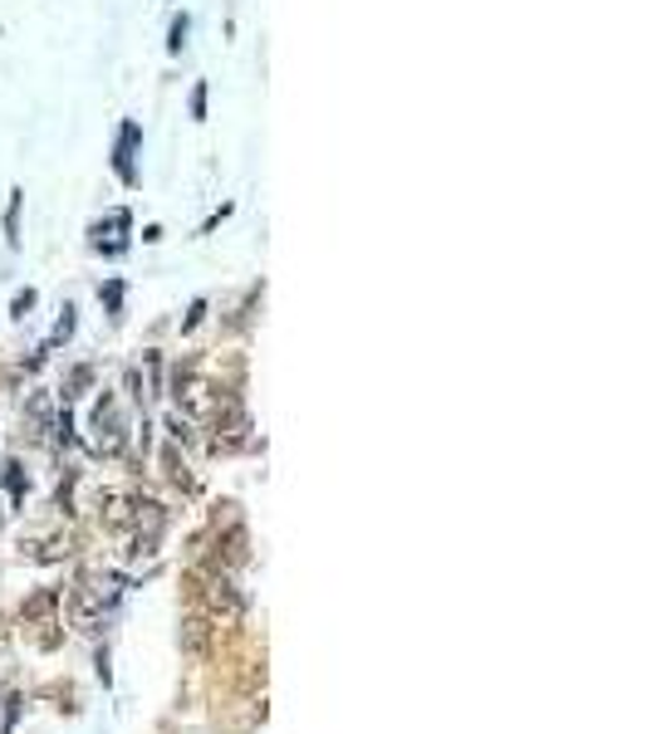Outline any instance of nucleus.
<instances>
[{
	"instance_id": "0eeeda50",
	"label": "nucleus",
	"mask_w": 652,
	"mask_h": 734,
	"mask_svg": "<svg viewBox=\"0 0 652 734\" xmlns=\"http://www.w3.org/2000/svg\"><path fill=\"white\" fill-rule=\"evenodd\" d=\"M182 651H187L192 661H201V656L211 651V622L207 617H187V622H182Z\"/></svg>"
},
{
	"instance_id": "39448f33",
	"label": "nucleus",
	"mask_w": 652,
	"mask_h": 734,
	"mask_svg": "<svg viewBox=\"0 0 652 734\" xmlns=\"http://www.w3.org/2000/svg\"><path fill=\"white\" fill-rule=\"evenodd\" d=\"M217 391H211V382L192 377V372H177V407L187 421H207L211 411H217Z\"/></svg>"
},
{
	"instance_id": "20e7f679",
	"label": "nucleus",
	"mask_w": 652,
	"mask_h": 734,
	"mask_svg": "<svg viewBox=\"0 0 652 734\" xmlns=\"http://www.w3.org/2000/svg\"><path fill=\"white\" fill-rule=\"evenodd\" d=\"M192 593H197L201 602H207V612H211V617H226V622H231V617H241V607H246V602H241V593H236V583H231L226 573L192 577Z\"/></svg>"
},
{
	"instance_id": "4468645a",
	"label": "nucleus",
	"mask_w": 652,
	"mask_h": 734,
	"mask_svg": "<svg viewBox=\"0 0 652 734\" xmlns=\"http://www.w3.org/2000/svg\"><path fill=\"white\" fill-rule=\"evenodd\" d=\"M70 333H74V309H64L60 328H54V343H60V338H70Z\"/></svg>"
},
{
	"instance_id": "f257e3e1",
	"label": "nucleus",
	"mask_w": 652,
	"mask_h": 734,
	"mask_svg": "<svg viewBox=\"0 0 652 734\" xmlns=\"http://www.w3.org/2000/svg\"><path fill=\"white\" fill-rule=\"evenodd\" d=\"M89 431H94V450H99V456H119V450L128 446V416H123V407H119L113 391H103L99 397Z\"/></svg>"
},
{
	"instance_id": "6e6552de",
	"label": "nucleus",
	"mask_w": 652,
	"mask_h": 734,
	"mask_svg": "<svg viewBox=\"0 0 652 734\" xmlns=\"http://www.w3.org/2000/svg\"><path fill=\"white\" fill-rule=\"evenodd\" d=\"M54 607H60V593L54 587H40L35 597H25V622H54Z\"/></svg>"
},
{
	"instance_id": "ddd939ff",
	"label": "nucleus",
	"mask_w": 652,
	"mask_h": 734,
	"mask_svg": "<svg viewBox=\"0 0 652 734\" xmlns=\"http://www.w3.org/2000/svg\"><path fill=\"white\" fill-rule=\"evenodd\" d=\"M15 221H21V191L11 196V211H5V231H11V240H15Z\"/></svg>"
},
{
	"instance_id": "423d86ee",
	"label": "nucleus",
	"mask_w": 652,
	"mask_h": 734,
	"mask_svg": "<svg viewBox=\"0 0 652 734\" xmlns=\"http://www.w3.org/2000/svg\"><path fill=\"white\" fill-rule=\"evenodd\" d=\"M21 426H25V436H35V440H40L45 431H54V397H50V391H30Z\"/></svg>"
},
{
	"instance_id": "9b49d317",
	"label": "nucleus",
	"mask_w": 652,
	"mask_h": 734,
	"mask_svg": "<svg viewBox=\"0 0 652 734\" xmlns=\"http://www.w3.org/2000/svg\"><path fill=\"white\" fill-rule=\"evenodd\" d=\"M182 45H187V15H177V20H172V39H168V49H172V54H177Z\"/></svg>"
},
{
	"instance_id": "2eb2a0df",
	"label": "nucleus",
	"mask_w": 652,
	"mask_h": 734,
	"mask_svg": "<svg viewBox=\"0 0 652 734\" xmlns=\"http://www.w3.org/2000/svg\"><path fill=\"white\" fill-rule=\"evenodd\" d=\"M192 113L207 117V88H197V94H192Z\"/></svg>"
},
{
	"instance_id": "7ed1b4c3",
	"label": "nucleus",
	"mask_w": 652,
	"mask_h": 734,
	"mask_svg": "<svg viewBox=\"0 0 652 734\" xmlns=\"http://www.w3.org/2000/svg\"><path fill=\"white\" fill-rule=\"evenodd\" d=\"M113 602H119V593H113V587L103 593V587H94V583H79V587H74V597H70L74 626H79V632H99Z\"/></svg>"
},
{
	"instance_id": "f8f14e48",
	"label": "nucleus",
	"mask_w": 652,
	"mask_h": 734,
	"mask_svg": "<svg viewBox=\"0 0 652 734\" xmlns=\"http://www.w3.org/2000/svg\"><path fill=\"white\" fill-rule=\"evenodd\" d=\"M35 309V289H25V294H15V303H11V313L15 319H25V313Z\"/></svg>"
},
{
	"instance_id": "9d476101",
	"label": "nucleus",
	"mask_w": 652,
	"mask_h": 734,
	"mask_svg": "<svg viewBox=\"0 0 652 734\" xmlns=\"http://www.w3.org/2000/svg\"><path fill=\"white\" fill-rule=\"evenodd\" d=\"M5 489H11V499H15V505L25 499V475H21V465H15V460L5 465Z\"/></svg>"
},
{
	"instance_id": "dca6fc26",
	"label": "nucleus",
	"mask_w": 652,
	"mask_h": 734,
	"mask_svg": "<svg viewBox=\"0 0 652 734\" xmlns=\"http://www.w3.org/2000/svg\"><path fill=\"white\" fill-rule=\"evenodd\" d=\"M103 299H109V309H119V303H123V289H119V284H109V289H103Z\"/></svg>"
},
{
	"instance_id": "1a4fd4ad",
	"label": "nucleus",
	"mask_w": 652,
	"mask_h": 734,
	"mask_svg": "<svg viewBox=\"0 0 652 734\" xmlns=\"http://www.w3.org/2000/svg\"><path fill=\"white\" fill-rule=\"evenodd\" d=\"M94 382V368H74L70 372V387H64V407H70L74 397H84V387H89Z\"/></svg>"
},
{
	"instance_id": "f03ea898",
	"label": "nucleus",
	"mask_w": 652,
	"mask_h": 734,
	"mask_svg": "<svg viewBox=\"0 0 652 734\" xmlns=\"http://www.w3.org/2000/svg\"><path fill=\"white\" fill-rule=\"evenodd\" d=\"M211 426H217L211 450H241L250 440V411L241 407V397H221L211 411Z\"/></svg>"
}]
</instances>
